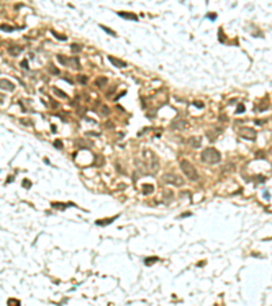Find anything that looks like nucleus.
Here are the masks:
<instances>
[{
    "label": "nucleus",
    "mask_w": 272,
    "mask_h": 306,
    "mask_svg": "<svg viewBox=\"0 0 272 306\" xmlns=\"http://www.w3.org/2000/svg\"><path fill=\"white\" fill-rule=\"evenodd\" d=\"M158 260H159L158 257H148V259H146L144 260V263H146V265H150V264L155 263V261H158Z\"/></svg>",
    "instance_id": "obj_22"
},
{
    "label": "nucleus",
    "mask_w": 272,
    "mask_h": 306,
    "mask_svg": "<svg viewBox=\"0 0 272 306\" xmlns=\"http://www.w3.org/2000/svg\"><path fill=\"white\" fill-rule=\"evenodd\" d=\"M193 105H195V106H197V107H200V109H201V107H204V104H203V102H200V101H195Z\"/></svg>",
    "instance_id": "obj_30"
},
{
    "label": "nucleus",
    "mask_w": 272,
    "mask_h": 306,
    "mask_svg": "<svg viewBox=\"0 0 272 306\" xmlns=\"http://www.w3.org/2000/svg\"><path fill=\"white\" fill-rule=\"evenodd\" d=\"M186 127H188V122L185 120H175V121H173V124H171V128H173V129H177V131H182V129H185Z\"/></svg>",
    "instance_id": "obj_8"
},
{
    "label": "nucleus",
    "mask_w": 272,
    "mask_h": 306,
    "mask_svg": "<svg viewBox=\"0 0 272 306\" xmlns=\"http://www.w3.org/2000/svg\"><path fill=\"white\" fill-rule=\"evenodd\" d=\"M108 60H109L115 67H117V68H125V67L128 65L127 61H122V60L117 59V57H113V56H108Z\"/></svg>",
    "instance_id": "obj_7"
},
{
    "label": "nucleus",
    "mask_w": 272,
    "mask_h": 306,
    "mask_svg": "<svg viewBox=\"0 0 272 306\" xmlns=\"http://www.w3.org/2000/svg\"><path fill=\"white\" fill-rule=\"evenodd\" d=\"M162 180L165 182L170 184V185H174V186H182V185H185V180H184L181 176L174 174V173H166V174H163Z\"/></svg>",
    "instance_id": "obj_4"
},
{
    "label": "nucleus",
    "mask_w": 272,
    "mask_h": 306,
    "mask_svg": "<svg viewBox=\"0 0 272 306\" xmlns=\"http://www.w3.org/2000/svg\"><path fill=\"white\" fill-rule=\"evenodd\" d=\"M109 113H110V110H109V107H108L106 105L101 106V114H104V116H109Z\"/></svg>",
    "instance_id": "obj_21"
},
{
    "label": "nucleus",
    "mask_w": 272,
    "mask_h": 306,
    "mask_svg": "<svg viewBox=\"0 0 272 306\" xmlns=\"http://www.w3.org/2000/svg\"><path fill=\"white\" fill-rule=\"evenodd\" d=\"M20 65H22V68L29 69V63H27V60H23L22 63H20Z\"/></svg>",
    "instance_id": "obj_28"
},
{
    "label": "nucleus",
    "mask_w": 272,
    "mask_h": 306,
    "mask_svg": "<svg viewBox=\"0 0 272 306\" xmlns=\"http://www.w3.org/2000/svg\"><path fill=\"white\" fill-rule=\"evenodd\" d=\"M23 188H30V186H31V181H30V180H23Z\"/></svg>",
    "instance_id": "obj_26"
},
{
    "label": "nucleus",
    "mask_w": 272,
    "mask_h": 306,
    "mask_svg": "<svg viewBox=\"0 0 272 306\" xmlns=\"http://www.w3.org/2000/svg\"><path fill=\"white\" fill-rule=\"evenodd\" d=\"M22 51H23L22 46H16V45H11L10 48H8V53H10L11 56H18Z\"/></svg>",
    "instance_id": "obj_10"
},
{
    "label": "nucleus",
    "mask_w": 272,
    "mask_h": 306,
    "mask_svg": "<svg viewBox=\"0 0 272 306\" xmlns=\"http://www.w3.org/2000/svg\"><path fill=\"white\" fill-rule=\"evenodd\" d=\"M71 51L78 53V52L82 51V45H79V44H71Z\"/></svg>",
    "instance_id": "obj_18"
},
{
    "label": "nucleus",
    "mask_w": 272,
    "mask_h": 306,
    "mask_svg": "<svg viewBox=\"0 0 272 306\" xmlns=\"http://www.w3.org/2000/svg\"><path fill=\"white\" fill-rule=\"evenodd\" d=\"M117 218H118V215H116V216H113V218H110V219H106V220H97V223L98 226H106V224H109V223H112L113 220H116Z\"/></svg>",
    "instance_id": "obj_14"
},
{
    "label": "nucleus",
    "mask_w": 272,
    "mask_h": 306,
    "mask_svg": "<svg viewBox=\"0 0 272 306\" xmlns=\"http://www.w3.org/2000/svg\"><path fill=\"white\" fill-rule=\"evenodd\" d=\"M51 33H52V34H53V36H55V37H56V38H57V40H61V41H65V40H67V37H65V36H61V34H58V33H56V31H55V30H52V31H51Z\"/></svg>",
    "instance_id": "obj_23"
},
{
    "label": "nucleus",
    "mask_w": 272,
    "mask_h": 306,
    "mask_svg": "<svg viewBox=\"0 0 272 306\" xmlns=\"http://www.w3.org/2000/svg\"><path fill=\"white\" fill-rule=\"evenodd\" d=\"M201 161L207 165H216L221 162V153L216 148L208 147L201 153Z\"/></svg>",
    "instance_id": "obj_2"
},
{
    "label": "nucleus",
    "mask_w": 272,
    "mask_h": 306,
    "mask_svg": "<svg viewBox=\"0 0 272 306\" xmlns=\"http://www.w3.org/2000/svg\"><path fill=\"white\" fill-rule=\"evenodd\" d=\"M101 29H104L105 31H106L109 36H115L116 37V31H113L112 29H109V27H106V26H104V25H101Z\"/></svg>",
    "instance_id": "obj_20"
},
{
    "label": "nucleus",
    "mask_w": 272,
    "mask_h": 306,
    "mask_svg": "<svg viewBox=\"0 0 272 306\" xmlns=\"http://www.w3.org/2000/svg\"><path fill=\"white\" fill-rule=\"evenodd\" d=\"M118 15L121 16V18H125V19H129V20H137L139 18H137L136 14H132V12H118Z\"/></svg>",
    "instance_id": "obj_11"
},
{
    "label": "nucleus",
    "mask_w": 272,
    "mask_h": 306,
    "mask_svg": "<svg viewBox=\"0 0 272 306\" xmlns=\"http://www.w3.org/2000/svg\"><path fill=\"white\" fill-rule=\"evenodd\" d=\"M189 146L193 148H199L201 146V136H192V138H189Z\"/></svg>",
    "instance_id": "obj_9"
},
{
    "label": "nucleus",
    "mask_w": 272,
    "mask_h": 306,
    "mask_svg": "<svg viewBox=\"0 0 272 306\" xmlns=\"http://www.w3.org/2000/svg\"><path fill=\"white\" fill-rule=\"evenodd\" d=\"M87 80H89V79H87V76H84V75H79V76H78V82H79V83H82V84H86Z\"/></svg>",
    "instance_id": "obj_24"
},
{
    "label": "nucleus",
    "mask_w": 272,
    "mask_h": 306,
    "mask_svg": "<svg viewBox=\"0 0 272 306\" xmlns=\"http://www.w3.org/2000/svg\"><path fill=\"white\" fill-rule=\"evenodd\" d=\"M143 161L144 166L150 173H157L159 169V159L151 150H143Z\"/></svg>",
    "instance_id": "obj_1"
},
{
    "label": "nucleus",
    "mask_w": 272,
    "mask_h": 306,
    "mask_svg": "<svg viewBox=\"0 0 272 306\" xmlns=\"http://www.w3.org/2000/svg\"><path fill=\"white\" fill-rule=\"evenodd\" d=\"M180 167H181V170H182V173L185 174L191 181H197L199 177H200L197 170H196V167L189 161H186V159H182V161L180 162Z\"/></svg>",
    "instance_id": "obj_3"
},
{
    "label": "nucleus",
    "mask_w": 272,
    "mask_h": 306,
    "mask_svg": "<svg viewBox=\"0 0 272 306\" xmlns=\"http://www.w3.org/2000/svg\"><path fill=\"white\" fill-rule=\"evenodd\" d=\"M106 83H108V78H105V76H98L97 79H95V84H97L99 89H102Z\"/></svg>",
    "instance_id": "obj_13"
},
{
    "label": "nucleus",
    "mask_w": 272,
    "mask_h": 306,
    "mask_svg": "<svg viewBox=\"0 0 272 306\" xmlns=\"http://www.w3.org/2000/svg\"><path fill=\"white\" fill-rule=\"evenodd\" d=\"M53 146H55L56 148H63V142H61V140H55Z\"/></svg>",
    "instance_id": "obj_27"
},
{
    "label": "nucleus",
    "mask_w": 272,
    "mask_h": 306,
    "mask_svg": "<svg viewBox=\"0 0 272 306\" xmlns=\"http://www.w3.org/2000/svg\"><path fill=\"white\" fill-rule=\"evenodd\" d=\"M0 89L5 90V91H14L15 90V84L7 79H0Z\"/></svg>",
    "instance_id": "obj_6"
},
{
    "label": "nucleus",
    "mask_w": 272,
    "mask_h": 306,
    "mask_svg": "<svg viewBox=\"0 0 272 306\" xmlns=\"http://www.w3.org/2000/svg\"><path fill=\"white\" fill-rule=\"evenodd\" d=\"M154 192V186L151 185V184H144L143 185V193L144 195H150Z\"/></svg>",
    "instance_id": "obj_15"
},
{
    "label": "nucleus",
    "mask_w": 272,
    "mask_h": 306,
    "mask_svg": "<svg viewBox=\"0 0 272 306\" xmlns=\"http://www.w3.org/2000/svg\"><path fill=\"white\" fill-rule=\"evenodd\" d=\"M244 112H245V105L244 104H239L238 107H237V113L239 114V113H244Z\"/></svg>",
    "instance_id": "obj_25"
},
{
    "label": "nucleus",
    "mask_w": 272,
    "mask_h": 306,
    "mask_svg": "<svg viewBox=\"0 0 272 306\" xmlns=\"http://www.w3.org/2000/svg\"><path fill=\"white\" fill-rule=\"evenodd\" d=\"M214 131H215V132H212V133L210 132V131L207 132V136H208L210 140H215V139L222 133V129H221V128H216V129H214Z\"/></svg>",
    "instance_id": "obj_12"
},
{
    "label": "nucleus",
    "mask_w": 272,
    "mask_h": 306,
    "mask_svg": "<svg viewBox=\"0 0 272 306\" xmlns=\"http://www.w3.org/2000/svg\"><path fill=\"white\" fill-rule=\"evenodd\" d=\"M207 18L214 20V19H216V14H208V15H207Z\"/></svg>",
    "instance_id": "obj_31"
},
{
    "label": "nucleus",
    "mask_w": 272,
    "mask_h": 306,
    "mask_svg": "<svg viewBox=\"0 0 272 306\" xmlns=\"http://www.w3.org/2000/svg\"><path fill=\"white\" fill-rule=\"evenodd\" d=\"M49 69H51V72H53V74H60V71H58V69H56V68H55V67L53 65H52V64H51V65H49Z\"/></svg>",
    "instance_id": "obj_29"
},
{
    "label": "nucleus",
    "mask_w": 272,
    "mask_h": 306,
    "mask_svg": "<svg viewBox=\"0 0 272 306\" xmlns=\"http://www.w3.org/2000/svg\"><path fill=\"white\" fill-rule=\"evenodd\" d=\"M0 30H3V31H14V30H15V27H12V26H8V25H2V26H0Z\"/></svg>",
    "instance_id": "obj_19"
},
{
    "label": "nucleus",
    "mask_w": 272,
    "mask_h": 306,
    "mask_svg": "<svg viewBox=\"0 0 272 306\" xmlns=\"http://www.w3.org/2000/svg\"><path fill=\"white\" fill-rule=\"evenodd\" d=\"M53 93H55V94H56V95H58V97H61V98H68V95H67V94H65V93H64V91H61V90H58L57 87H53Z\"/></svg>",
    "instance_id": "obj_17"
},
{
    "label": "nucleus",
    "mask_w": 272,
    "mask_h": 306,
    "mask_svg": "<svg viewBox=\"0 0 272 306\" xmlns=\"http://www.w3.org/2000/svg\"><path fill=\"white\" fill-rule=\"evenodd\" d=\"M239 136L244 139H246V140H254L257 136L256 131L252 129V128H241L239 129Z\"/></svg>",
    "instance_id": "obj_5"
},
{
    "label": "nucleus",
    "mask_w": 272,
    "mask_h": 306,
    "mask_svg": "<svg viewBox=\"0 0 272 306\" xmlns=\"http://www.w3.org/2000/svg\"><path fill=\"white\" fill-rule=\"evenodd\" d=\"M57 60L60 61V63L63 64V65H67V67H68V60H69L68 57L63 56V55H57Z\"/></svg>",
    "instance_id": "obj_16"
}]
</instances>
